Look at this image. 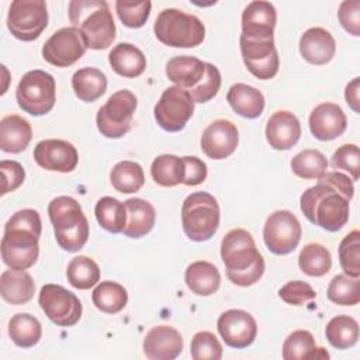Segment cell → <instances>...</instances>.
<instances>
[{
  "label": "cell",
  "instance_id": "ab89813d",
  "mask_svg": "<svg viewBox=\"0 0 360 360\" xmlns=\"http://www.w3.org/2000/svg\"><path fill=\"white\" fill-rule=\"evenodd\" d=\"M314 335L309 330L298 329L290 333L283 343L284 360H308L319 357Z\"/></svg>",
  "mask_w": 360,
  "mask_h": 360
},
{
  "label": "cell",
  "instance_id": "d4e9b609",
  "mask_svg": "<svg viewBox=\"0 0 360 360\" xmlns=\"http://www.w3.org/2000/svg\"><path fill=\"white\" fill-rule=\"evenodd\" d=\"M32 138V129L27 120L10 114L0 121V149L7 153H20L27 149Z\"/></svg>",
  "mask_w": 360,
  "mask_h": 360
},
{
  "label": "cell",
  "instance_id": "681fc988",
  "mask_svg": "<svg viewBox=\"0 0 360 360\" xmlns=\"http://www.w3.org/2000/svg\"><path fill=\"white\" fill-rule=\"evenodd\" d=\"M338 18L340 25L353 37L360 35V1L345 0L338 10Z\"/></svg>",
  "mask_w": 360,
  "mask_h": 360
},
{
  "label": "cell",
  "instance_id": "5b68a950",
  "mask_svg": "<svg viewBox=\"0 0 360 360\" xmlns=\"http://www.w3.org/2000/svg\"><path fill=\"white\" fill-rule=\"evenodd\" d=\"M58 245L66 252H79L89 239V222L80 204L69 195L53 198L48 205Z\"/></svg>",
  "mask_w": 360,
  "mask_h": 360
},
{
  "label": "cell",
  "instance_id": "9a60e30c",
  "mask_svg": "<svg viewBox=\"0 0 360 360\" xmlns=\"http://www.w3.org/2000/svg\"><path fill=\"white\" fill-rule=\"evenodd\" d=\"M87 45L83 35L75 27H65L55 31L42 46V58L56 66L69 68L86 52Z\"/></svg>",
  "mask_w": 360,
  "mask_h": 360
},
{
  "label": "cell",
  "instance_id": "8992f818",
  "mask_svg": "<svg viewBox=\"0 0 360 360\" xmlns=\"http://www.w3.org/2000/svg\"><path fill=\"white\" fill-rule=\"evenodd\" d=\"M153 31L162 44L173 48H194L205 38L201 20L179 8L162 10L155 20Z\"/></svg>",
  "mask_w": 360,
  "mask_h": 360
},
{
  "label": "cell",
  "instance_id": "5bb4252c",
  "mask_svg": "<svg viewBox=\"0 0 360 360\" xmlns=\"http://www.w3.org/2000/svg\"><path fill=\"white\" fill-rule=\"evenodd\" d=\"M240 53L248 70L260 80L273 79L280 66L274 38H248L240 35Z\"/></svg>",
  "mask_w": 360,
  "mask_h": 360
},
{
  "label": "cell",
  "instance_id": "7a4b0ae2",
  "mask_svg": "<svg viewBox=\"0 0 360 360\" xmlns=\"http://www.w3.org/2000/svg\"><path fill=\"white\" fill-rule=\"evenodd\" d=\"M42 222L38 211L25 208L11 215L4 225L1 239V259L6 266L27 270L39 256V236Z\"/></svg>",
  "mask_w": 360,
  "mask_h": 360
},
{
  "label": "cell",
  "instance_id": "ee69618b",
  "mask_svg": "<svg viewBox=\"0 0 360 360\" xmlns=\"http://www.w3.org/2000/svg\"><path fill=\"white\" fill-rule=\"evenodd\" d=\"M152 3L149 0L143 1H115V10L121 22L128 28H141L149 18Z\"/></svg>",
  "mask_w": 360,
  "mask_h": 360
},
{
  "label": "cell",
  "instance_id": "e575fe53",
  "mask_svg": "<svg viewBox=\"0 0 360 360\" xmlns=\"http://www.w3.org/2000/svg\"><path fill=\"white\" fill-rule=\"evenodd\" d=\"M325 335L333 347L340 350L349 349L359 340V323L349 315H338L328 322Z\"/></svg>",
  "mask_w": 360,
  "mask_h": 360
},
{
  "label": "cell",
  "instance_id": "b9f144b4",
  "mask_svg": "<svg viewBox=\"0 0 360 360\" xmlns=\"http://www.w3.org/2000/svg\"><path fill=\"white\" fill-rule=\"evenodd\" d=\"M329 301L338 305H356L360 301V280L347 274L335 276L328 285Z\"/></svg>",
  "mask_w": 360,
  "mask_h": 360
},
{
  "label": "cell",
  "instance_id": "f1b7e54d",
  "mask_svg": "<svg viewBox=\"0 0 360 360\" xmlns=\"http://www.w3.org/2000/svg\"><path fill=\"white\" fill-rule=\"evenodd\" d=\"M226 101L236 114L249 120L260 117L264 110L262 91L245 83L232 84L226 93Z\"/></svg>",
  "mask_w": 360,
  "mask_h": 360
},
{
  "label": "cell",
  "instance_id": "816d5d0a",
  "mask_svg": "<svg viewBox=\"0 0 360 360\" xmlns=\"http://www.w3.org/2000/svg\"><path fill=\"white\" fill-rule=\"evenodd\" d=\"M186 186H198L207 179V165L197 156H183Z\"/></svg>",
  "mask_w": 360,
  "mask_h": 360
},
{
  "label": "cell",
  "instance_id": "d590c367",
  "mask_svg": "<svg viewBox=\"0 0 360 360\" xmlns=\"http://www.w3.org/2000/svg\"><path fill=\"white\" fill-rule=\"evenodd\" d=\"M42 335L39 321L30 314H15L8 322V336L20 347L35 346Z\"/></svg>",
  "mask_w": 360,
  "mask_h": 360
},
{
  "label": "cell",
  "instance_id": "83f0119b",
  "mask_svg": "<svg viewBox=\"0 0 360 360\" xmlns=\"http://www.w3.org/2000/svg\"><path fill=\"white\" fill-rule=\"evenodd\" d=\"M108 62L117 75L128 79L141 76L146 69L143 52L128 42L115 45L108 53Z\"/></svg>",
  "mask_w": 360,
  "mask_h": 360
},
{
  "label": "cell",
  "instance_id": "8d00e7d4",
  "mask_svg": "<svg viewBox=\"0 0 360 360\" xmlns=\"http://www.w3.org/2000/svg\"><path fill=\"white\" fill-rule=\"evenodd\" d=\"M96 219L101 228L111 233L122 232L127 222L125 204L114 197H101L94 207Z\"/></svg>",
  "mask_w": 360,
  "mask_h": 360
},
{
  "label": "cell",
  "instance_id": "603a6c76",
  "mask_svg": "<svg viewBox=\"0 0 360 360\" xmlns=\"http://www.w3.org/2000/svg\"><path fill=\"white\" fill-rule=\"evenodd\" d=\"M335 52V38L325 28H308L300 38V53L311 65L329 63L333 59Z\"/></svg>",
  "mask_w": 360,
  "mask_h": 360
},
{
  "label": "cell",
  "instance_id": "6da1fadb",
  "mask_svg": "<svg viewBox=\"0 0 360 360\" xmlns=\"http://www.w3.org/2000/svg\"><path fill=\"white\" fill-rule=\"evenodd\" d=\"M353 180L340 172H326L318 183L305 190L300 208L314 225L338 232L349 221V202L353 198Z\"/></svg>",
  "mask_w": 360,
  "mask_h": 360
},
{
  "label": "cell",
  "instance_id": "ba28073f",
  "mask_svg": "<svg viewBox=\"0 0 360 360\" xmlns=\"http://www.w3.org/2000/svg\"><path fill=\"white\" fill-rule=\"evenodd\" d=\"M20 108L34 117L48 114L56 101V84L52 75L41 69L27 72L15 90Z\"/></svg>",
  "mask_w": 360,
  "mask_h": 360
},
{
  "label": "cell",
  "instance_id": "4dcf8cb0",
  "mask_svg": "<svg viewBox=\"0 0 360 360\" xmlns=\"http://www.w3.org/2000/svg\"><path fill=\"white\" fill-rule=\"evenodd\" d=\"M72 89L84 103H93L107 90V77L97 68H82L72 76Z\"/></svg>",
  "mask_w": 360,
  "mask_h": 360
},
{
  "label": "cell",
  "instance_id": "30bf717a",
  "mask_svg": "<svg viewBox=\"0 0 360 360\" xmlns=\"http://www.w3.org/2000/svg\"><path fill=\"white\" fill-rule=\"evenodd\" d=\"M48 25L46 3L42 0H14L7 14V28L20 41H34Z\"/></svg>",
  "mask_w": 360,
  "mask_h": 360
},
{
  "label": "cell",
  "instance_id": "ffe728a7",
  "mask_svg": "<svg viewBox=\"0 0 360 360\" xmlns=\"http://www.w3.org/2000/svg\"><path fill=\"white\" fill-rule=\"evenodd\" d=\"M311 134L319 141H332L340 136L347 127V120L335 103H322L316 105L309 114Z\"/></svg>",
  "mask_w": 360,
  "mask_h": 360
},
{
  "label": "cell",
  "instance_id": "3957f363",
  "mask_svg": "<svg viewBox=\"0 0 360 360\" xmlns=\"http://www.w3.org/2000/svg\"><path fill=\"white\" fill-rule=\"evenodd\" d=\"M221 257L225 264L226 277L235 285H253L264 273V259L246 229L235 228L224 236Z\"/></svg>",
  "mask_w": 360,
  "mask_h": 360
},
{
  "label": "cell",
  "instance_id": "7402d4cb",
  "mask_svg": "<svg viewBox=\"0 0 360 360\" xmlns=\"http://www.w3.org/2000/svg\"><path fill=\"white\" fill-rule=\"evenodd\" d=\"M264 134L273 149L288 150L300 141L301 124L292 112L280 110L269 118Z\"/></svg>",
  "mask_w": 360,
  "mask_h": 360
},
{
  "label": "cell",
  "instance_id": "f546056e",
  "mask_svg": "<svg viewBox=\"0 0 360 360\" xmlns=\"http://www.w3.org/2000/svg\"><path fill=\"white\" fill-rule=\"evenodd\" d=\"M184 281L191 292L207 297L218 291L221 284V274L212 263L197 260L187 266Z\"/></svg>",
  "mask_w": 360,
  "mask_h": 360
},
{
  "label": "cell",
  "instance_id": "74e56055",
  "mask_svg": "<svg viewBox=\"0 0 360 360\" xmlns=\"http://www.w3.org/2000/svg\"><path fill=\"white\" fill-rule=\"evenodd\" d=\"M298 266L309 277L325 276L332 267L329 250L321 243L305 245L298 256Z\"/></svg>",
  "mask_w": 360,
  "mask_h": 360
},
{
  "label": "cell",
  "instance_id": "1f68e13d",
  "mask_svg": "<svg viewBox=\"0 0 360 360\" xmlns=\"http://www.w3.org/2000/svg\"><path fill=\"white\" fill-rule=\"evenodd\" d=\"M94 307L105 314H117L122 311L128 302L127 290L115 281H101L91 292Z\"/></svg>",
  "mask_w": 360,
  "mask_h": 360
},
{
  "label": "cell",
  "instance_id": "d6a6232c",
  "mask_svg": "<svg viewBox=\"0 0 360 360\" xmlns=\"http://www.w3.org/2000/svg\"><path fill=\"white\" fill-rule=\"evenodd\" d=\"M110 181L112 187L120 193H136L142 188L145 183L143 169L136 162L121 160L111 169Z\"/></svg>",
  "mask_w": 360,
  "mask_h": 360
},
{
  "label": "cell",
  "instance_id": "d6986e66",
  "mask_svg": "<svg viewBox=\"0 0 360 360\" xmlns=\"http://www.w3.org/2000/svg\"><path fill=\"white\" fill-rule=\"evenodd\" d=\"M143 353L150 360H173L183 350L180 332L169 325L153 326L143 338Z\"/></svg>",
  "mask_w": 360,
  "mask_h": 360
},
{
  "label": "cell",
  "instance_id": "cb8c5ba5",
  "mask_svg": "<svg viewBox=\"0 0 360 360\" xmlns=\"http://www.w3.org/2000/svg\"><path fill=\"white\" fill-rule=\"evenodd\" d=\"M204 75L205 62L195 56H174L166 65V76L169 80L187 91L194 89L202 80Z\"/></svg>",
  "mask_w": 360,
  "mask_h": 360
},
{
  "label": "cell",
  "instance_id": "7c38bea8",
  "mask_svg": "<svg viewBox=\"0 0 360 360\" xmlns=\"http://www.w3.org/2000/svg\"><path fill=\"white\" fill-rule=\"evenodd\" d=\"M301 225L288 210H277L264 222L263 239L267 249L278 256L291 253L300 243Z\"/></svg>",
  "mask_w": 360,
  "mask_h": 360
},
{
  "label": "cell",
  "instance_id": "9c48e42d",
  "mask_svg": "<svg viewBox=\"0 0 360 360\" xmlns=\"http://www.w3.org/2000/svg\"><path fill=\"white\" fill-rule=\"evenodd\" d=\"M138 100L129 90H118L98 110L96 117L97 129L105 138L117 139L124 136L132 124Z\"/></svg>",
  "mask_w": 360,
  "mask_h": 360
},
{
  "label": "cell",
  "instance_id": "c3c4849f",
  "mask_svg": "<svg viewBox=\"0 0 360 360\" xmlns=\"http://www.w3.org/2000/svg\"><path fill=\"white\" fill-rule=\"evenodd\" d=\"M278 297L290 305H304L316 297L315 290L305 281L292 280L278 290Z\"/></svg>",
  "mask_w": 360,
  "mask_h": 360
},
{
  "label": "cell",
  "instance_id": "bcb514c9",
  "mask_svg": "<svg viewBox=\"0 0 360 360\" xmlns=\"http://www.w3.org/2000/svg\"><path fill=\"white\" fill-rule=\"evenodd\" d=\"M330 165L336 170H345L350 174L353 181L359 180L360 174V152L354 143H346L339 146L330 159Z\"/></svg>",
  "mask_w": 360,
  "mask_h": 360
},
{
  "label": "cell",
  "instance_id": "2e32d148",
  "mask_svg": "<svg viewBox=\"0 0 360 360\" xmlns=\"http://www.w3.org/2000/svg\"><path fill=\"white\" fill-rule=\"evenodd\" d=\"M218 332L226 346L243 349L250 346L257 335L255 318L243 309H228L217 321Z\"/></svg>",
  "mask_w": 360,
  "mask_h": 360
},
{
  "label": "cell",
  "instance_id": "52a82bcc",
  "mask_svg": "<svg viewBox=\"0 0 360 360\" xmlns=\"http://www.w3.org/2000/svg\"><path fill=\"white\" fill-rule=\"evenodd\" d=\"M219 205L214 195L205 191L191 193L181 205V225L190 240L205 242L219 226Z\"/></svg>",
  "mask_w": 360,
  "mask_h": 360
},
{
  "label": "cell",
  "instance_id": "f35d334b",
  "mask_svg": "<svg viewBox=\"0 0 360 360\" xmlns=\"http://www.w3.org/2000/svg\"><path fill=\"white\" fill-rule=\"evenodd\" d=\"M66 277L72 287L89 290L100 281V267L87 256H76L68 264Z\"/></svg>",
  "mask_w": 360,
  "mask_h": 360
},
{
  "label": "cell",
  "instance_id": "44dd1931",
  "mask_svg": "<svg viewBox=\"0 0 360 360\" xmlns=\"http://www.w3.org/2000/svg\"><path fill=\"white\" fill-rule=\"evenodd\" d=\"M277 21L276 7L270 1H252L242 13V34L248 38H273Z\"/></svg>",
  "mask_w": 360,
  "mask_h": 360
},
{
  "label": "cell",
  "instance_id": "7dc6e473",
  "mask_svg": "<svg viewBox=\"0 0 360 360\" xmlns=\"http://www.w3.org/2000/svg\"><path fill=\"white\" fill-rule=\"evenodd\" d=\"M221 87V73L217 66L205 62V75L202 80L191 90L188 94L191 96L194 103H207L217 96Z\"/></svg>",
  "mask_w": 360,
  "mask_h": 360
},
{
  "label": "cell",
  "instance_id": "277c9868",
  "mask_svg": "<svg viewBox=\"0 0 360 360\" xmlns=\"http://www.w3.org/2000/svg\"><path fill=\"white\" fill-rule=\"evenodd\" d=\"M72 27L77 28L90 49H107L115 39L112 14L104 0H73L68 8Z\"/></svg>",
  "mask_w": 360,
  "mask_h": 360
},
{
  "label": "cell",
  "instance_id": "f907efd6",
  "mask_svg": "<svg viewBox=\"0 0 360 360\" xmlns=\"http://www.w3.org/2000/svg\"><path fill=\"white\" fill-rule=\"evenodd\" d=\"M0 172H1V177H3V188H1L3 195L10 191L17 190L24 183L25 170L15 160H1Z\"/></svg>",
  "mask_w": 360,
  "mask_h": 360
},
{
  "label": "cell",
  "instance_id": "4fadbf2b",
  "mask_svg": "<svg viewBox=\"0 0 360 360\" xmlns=\"http://www.w3.org/2000/svg\"><path fill=\"white\" fill-rule=\"evenodd\" d=\"M45 315L58 326H73L82 316V302L72 291L58 284L42 285L38 297Z\"/></svg>",
  "mask_w": 360,
  "mask_h": 360
},
{
  "label": "cell",
  "instance_id": "f6af8a7d",
  "mask_svg": "<svg viewBox=\"0 0 360 360\" xmlns=\"http://www.w3.org/2000/svg\"><path fill=\"white\" fill-rule=\"evenodd\" d=\"M190 353L194 360H219L222 357V346L214 333L202 330L193 336Z\"/></svg>",
  "mask_w": 360,
  "mask_h": 360
},
{
  "label": "cell",
  "instance_id": "8fae6325",
  "mask_svg": "<svg viewBox=\"0 0 360 360\" xmlns=\"http://www.w3.org/2000/svg\"><path fill=\"white\" fill-rule=\"evenodd\" d=\"M194 112V101L187 90L172 86L167 87L153 108V115L159 127L167 132L181 131Z\"/></svg>",
  "mask_w": 360,
  "mask_h": 360
},
{
  "label": "cell",
  "instance_id": "836d02e7",
  "mask_svg": "<svg viewBox=\"0 0 360 360\" xmlns=\"http://www.w3.org/2000/svg\"><path fill=\"white\" fill-rule=\"evenodd\" d=\"M150 176L153 181L162 187H174L184 180L183 158L176 155H159L150 166Z\"/></svg>",
  "mask_w": 360,
  "mask_h": 360
},
{
  "label": "cell",
  "instance_id": "ac0fdd59",
  "mask_svg": "<svg viewBox=\"0 0 360 360\" xmlns=\"http://www.w3.org/2000/svg\"><path fill=\"white\" fill-rule=\"evenodd\" d=\"M34 159L38 166L49 172H73L79 162L76 148L63 139H44L34 149Z\"/></svg>",
  "mask_w": 360,
  "mask_h": 360
},
{
  "label": "cell",
  "instance_id": "484cf974",
  "mask_svg": "<svg viewBox=\"0 0 360 360\" xmlns=\"http://www.w3.org/2000/svg\"><path fill=\"white\" fill-rule=\"evenodd\" d=\"M35 284L25 270H4L0 276V292L6 302L11 305H24L34 297Z\"/></svg>",
  "mask_w": 360,
  "mask_h": 360
},
{
  "label": "cell",
  "instance_id": "4316f807",
  "mask_svg": "<svg viewBox=\"0 0 360 360\" xmlns=\"http://www.w3.org/2000/svg\"><path fill=\"white\" fill-rule=\"evenodd\" d=\"M124 204L127 208V222L122 233L132 239H138L149 233L156 221L153 205L142 198H128Z\"/></svg>",
  "mask_w": 360,
  "mask_h": 360
},
{
  "label": "cell",
  "instance_id": "e0dca14e",
  "mask_svg": "<svg viewBox=\"0 0 360 360\" xmlns=\"http://www.w3.org/2000/svg\"><path fill=\"white\" fill-rule=\"evenodd\" d=\"M239 134L238 128L229 120L212 121L201 135V150L214 160L229 158L238 146Z\"/></svg>",
  "mask_w": 360,
  "mask_h": 360
},
{
  "label": "cell",
  "instance_id": "60d3db41",
  "mask_svg": "<svg viewBox=\"0 0 360 360\" xmlns=\"http://www.w3.org/2000/svg\"><path fill=\"white\" fill-rule=\"evenodd\" d=\"M326 169L328 160L316 149H304L291 159V170L301 179H321Z\"/></svg>",
  "mask_w": 360,
  "mask_h": 360
},
{
  "label": "cell",
  "instance_id": "7bdbcfd3",
  "mask_svg": "<svg viewBox=\"0 0 360 360\" xmlns=\"http://www.w3.org/2000/svg\"><path fill=\"white\" fill-rule=\"evenodd\" d=\"M339 262L345 274L360 277V232L347 233L339 245Z\"/></svg>",
  "mask_w": 360,
  "mask_h": 360
},
{
  "label": "cell",
  "instance_id": "f5cc1de1",
  "mask_svg": "<svg viewBox=\"0 0 360 360\" xmlns=\"http://www.w3.org/2000/svg\"><path fill=\"white\" fill-rule=\"evenodd\" d=\"M359 91H360V79L354 77L352 82L347 83L346 90H345L346 103L349 104V107L354 112H360V108H359V104H360V101H359Z\"/></svg>",
  "mask_w": 360,
  "mask_h": 360
}]
</instances>
